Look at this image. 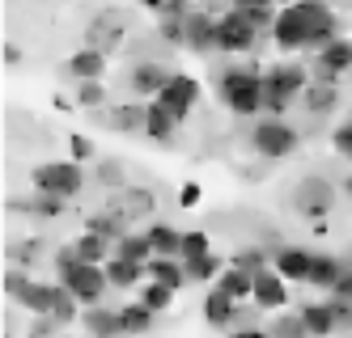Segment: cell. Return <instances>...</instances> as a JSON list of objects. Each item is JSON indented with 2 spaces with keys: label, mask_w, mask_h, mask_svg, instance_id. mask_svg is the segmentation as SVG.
Returning a JSON list of instances; mask_svg holds the SVG:
<instances>
[{
  "label": "cell",
  "mask_w": 352,
  "mask_h": 338,
  "mask_svg": "<svg viewBox=\"0 0 352 338\" xmlns=\"http://www.w3.org/2000/svg\"><path fill=\"white\" fill-rule=\"evenodd\" d=\"M102 123L111 132H144V101H128V106H111V114H102Z\"/></svg>",
  "instance_id": "obj_24"
},
{
  "label": "cell",
  "mask_w": 352,
  "mask_h": 338,
  "mask_svg": "<svg viewBox=\"0 0 352 338\" xmlns=\"http://www.w3.org/2000/svg\"><path fill=\"white\" fill-rule=\"evenodd\" d=\"M166 9H187V0H170V5Z\"/></svg>",
  "instance_id": "obj_52"
},
{
  "label": "cell",
  "mask_w": 352,
  "mask_h": 338,
  "mask_svg": "<svg viewBox=\"0 0 352 338\" xmlns=\"http://www.w3.org/2000/svg\"><path fill=\"white\" fill-rule=\"evenodd\" d=\"M17 64H21V47L5 43V68H17Z\"/></svg>",
  "instance_id": "obj_50"
},
{
  "label": "cell",
  "mask_w": 352,
  "mask_h": 338,
  "mask_svg": "<svg viewBox=\"0 0 352 338\" xmlns=\"http://www.w3.org/2000/svg\"><path fill=\"white\" fill-rule=\"evenodd\" d=\"M81 326L89 334H123L119 309H81Z\"/></svg>",
  "instance_id": "obj_27"
},
{
  "label": "cell",
  "mask_w": 352,
  "mask_h": 338,
  "mask_svg": "<svg viewBox=\"0 0 352 338\" xmlns=\"http://www.w3.org/2000/svg\"><path fill=\"white\" fill-rule=\"evenodd\" d=\"M77 254H81V263H107V258H111V237L85 228L81 237H77Z\"/></svg>",
  "instance_id": "obj_31"
},
{
  "label": "cell",
  "mask_w": 352,
  "mask_h": 338,
  "mask_svg": "<svg viewBox=\"0 0 352 338\" xmlns=\"http://www.w3.org/2000/svg\"><path fill=\"white\" fill-rule=\"evenodd\" d=\"M217 89H221V101L234 114H259L263 110V76H259V68H225Z\"/></svg>",
  "instance_id": "obj_2"
},
{
  "label": "cell",
  "mask_w": 352,
  "mask_h": 338,
  "mask_svg": "<svg viewBox=\"0 0 352 338\" xmlns=\"http://www.w3.org/2000/svg\"><path fill=\"white\" fill-rule=\"evenodd\" d=\"M331 148L340 152V157H352V123H340L336 136H331Z\"/></svg>",
  "instance_id": "obj_44"
},
{
  "label": "cell",
  "mask_w": 352,
  "mask_h": 338,
  "mask_svg": "<svg viewBox=\"0 0 352 338\" xmlns=\"http://www.w3.org/2000/svg\"><path fill=\"white\" fill-rule=\"evenodd\" d=\"M331 313H336V322H340V330H352V296H340V292H331Z\"/></svg>",
  "instance_id": "obj_42"
},
{
  "label": "cell",
  "mask_w": 352,
  "mask_h": 338,
  "mask_svg": "<svg viewBox=\"0 0 352 338\" xmlns=\"http://www.w3.org/2000/svg\"><path fill=\"white\" fill-rule=\"evenodd\" d=\"M199 199H204V191H199V182H183V191H179V207H195Z\"/></svg>",
  "instance_id": "obj_47"
},
{
  "label": "cell",
  "mask_w": 352,
  "mask_h": 338,
  "mask_svg": "<svg viewBox=\"0 0 352 338\" xmlns=\"http://www.w3.org/2000/svg\"><path fill=\"white\" fill-rule=\"evenodd\" d=\"M301 317H306V326H310V334H336L340 330V322H336V313H331V304L327 300H310L306 309H301Z\"/></svg>",
  "instance_id": "obj_32"
},
{
  "label": "cell",
  "mask_w": 352,
  "mask_h": 338,
  "mask_svg": "<svg viewBox=\"0 0 352 338\" xmlns=\"http://www.w3.org/2000/svg\"><path fill=\"white\" fill-rule=\"evenodd\" d=\"M26 283H30V275H26V271H9V275H5V292L17 300V292L26 288Z\"/></svg>",
  "instance_id": "obj_48"
},
{
  "label": "cell",
  "mask_w": 352,
  "mask_h": 338,
  "mask_svg": "<svg viewBox=\"0 0 352 338\" xmlns=\"http://www.w3.org/2000/svg\"><path fill=\"white\" fill-rule=\"evenodd\" d=\"M340 72H352V43L331 38L327 47L314 51V81H336Z\"/></svg>",
  "instance_id": "obj_11"
},
{
  "label": "cell",
  "mask_w": 352,
  "mask_h": 338,
  "mask_svg": "<svg viewBox=\"0 0 352 338\" xmlns=\"http://www.w3.org/2000/svg\"><path fill=\"white\" fill-rule=\"evenodd\" d=\"M77 263H81V254H77V241H72V245H64V250L56 254V275L72 271V267H77Z\"/></svg>",
  "instance_id": "obj_45"
},
{
  "label": "cell",
  "mask_w": 352,
  "mask_h": 338,
  "mask_svg": "<svg viewBox=\"0 0 352 338\" xmlns=\"http://www.w3.org/2000/svg\"><path fill=\"white\" fill-rule=\"evenodd\" d=\"M344 191H348V199H352V173H348V182H344Z\"/></svg>",
  "instance_id": "obj_53"
},
{
  "label": "cell",
  "mask_w": 352,
  "mask_h": 338,
  "mask_svg": "<svg viewBox=\"0 0 352 338\" xmlns=\"http://www.w3.org/2000/svg\"><path fill=\"white\" fill-rule=\"evenodd\" d=\"M208 5H221V0H208Z\"/></svg>",
  "instance_id": "obj_56"
},
{
  "label": "cell",
  "mask_w": 352,
  "mask_h": 338,
  "mask_svg": "<svg viewBox=\"0 0 352 338\" xmlns=\"http://www.w3.org/2000/svg\"><path fill=\"white\" fill-rule=\"evenodd\" d=\"M119 317H123V334H144L148 326H153V309H148L144 300H132V304L119 309Z\"/></svg>",
  "instance_id": "obj_36"
},
{
  "label": "cell",
  "mask_w": 352,
  "mask_h": 338,
  "mask_svg": "<svg viewBox=\"0 0 352 338\" xmlns=\"http://www.w3.org/2000/svg\"><path fill=\"white\" fill-rule=\"evenodd\" d=\"M187 263V275H191V283H217V275L225 271V263L208 250V254H195V258H183Z\"/></svg>",
  "instance_id": "obj_29"
},
{
  "label": "cell",
  "mask_w": 352,
  "mask_h": 338,
  "mask_svg": "<svg viewBox=\"0 0 352 338\" xmlns=\"http://www.w3.org/2000/svg\"><path fill=\"white\" fill-rule=\"evenodd\" d=\"M301 101H306L310 114H331L340 106V89H336V81H310L301 89Z\"/></svg>",
  "instance_id": "obj_21"
},
{
  "label": "cell",
  "mask_w": 352,
  "mask_h": 338,
  "mask_svg": "<svg viewBox=\"0 0 352 338\" xmlns=\"http://www.w3.org/2000/svg\"><path fill=\"white\" fill-rule=\"evenodd\" d=\"M344 267H348V263H340V258H331V254H314L310 279H306V283H314V288H327V292H331V288H336V279L344 275Z\"/></svg>",
  "instance_id": "obj_25"
},
{
  "label": "cell",
  "mask_w": 352,
  "mask_h": 338,
  "mask_svg": "<svg viewBox=\"0 0 352 338\" xmlns=\"http://www.w3.org/2000/svg\"><path fill=\"white\" fill-rule=\"evenodd\" d=\"M263 334H272V338H306L310 326H306V317H301V309H297V313H285V309H280V313L263 326Z\"/></svg>",
  "instance_id": "obj_28"
},
{
  "label": "cell",
  "mask_w": 352,
  "mask_h": 338,
  "mask_svg": "<svg viewBox=\"0 0 352 338\" xmlns=\"http://www.w3.org/2000/svg\"><path fill=\"white\" fill-rule=\"evenodd\" d=\"M331 292H340V296H352V267H344V275L336 279V288Z\"/></svg>",
  "instance_id": "obj_49"
},
{
  "label": "cell",
  "mask_w": 352,
  "mask_h": 338,
  "mask_svg": "<svg viewBox=\"0 0 352 338\" xmlns=\"http://www.w3.org/2000/svg\"><path fill=\"white\" fill-rule=\"evenodd\" d=\"M238 304H242V300H234L230 292L221 288V283H212L199 309H204V322H208V326H217V330H230V326H234V317H238Z\"/></svg>",
  "instance_id": "obj_15"
},
{
  "label": "cell",
  "mask_w": 352,
  "mask_h": 338,
  "mask_svg": "<svg viewBox=\"0 0 352 338\" xmlns=\"http://www.w3.org/2000/svg\"><path fill=\"white\" fill-rule=\"evenodd\" d=\"M115 212H123L132 224L136 220H144V216H153L157 212V195L148 191V186H123V191H115Z\"/></svg>",
  "instance_id": "obj_14"
},
{
  "label": "cell",
  "mask_w": 352,
  "mask_h": 338,
  "mask_svg": "<svg viewBox=\"0 0 352 338\" xmlns=\"http://www.w3.org/2000/svg\"><path fill=\"white\" fill-rule=\"evenodd\" d=\"M123 34H128V13L123 9H102L89 25H85V47H98V51H119Z\"/></svg>",
  "instance_id": "obj_8"
},
{
  "label": "cell",
  "mask_w": 352,
  "mask_h": 338,
  "mask_svg": "<svg viewBox=\"0 0 352 338\" xmlns=\"http://www.w3.org/2000/svg\"><path fill=\"white\" fill-rule=\"evenodd\" d=\"M60 279L68 283L72 292H77L81 304H98V300H102V292H107V283H111L107 263H77L72 271H64Z\"/></svg>",
  "instance_id": "obj_9"
},
{
  "label": "cell",
  "mask_w": 352,
  "mask_h": 338,
  "mask_svg": "<svg viewBox=\"0 0 352 338\" xmlns=\"http://www.w3.org/2000/svg\"><path fill=\"white\" fill-rule=\"evenodd\" d=\"M68 72L77 76V81H94V76H102V72H107V51H98V47H81V51H72Z\"/></svg>",
  "instance_id": "obj_22"
},
{
  "label": "cell",
  "mask_w": 352,
  "mask_h": 338,
  "mask_svg": "<svg viewBox=\"0 0 352 338\" xmlns=\"http://www.w3.org/2000/svg\"><path fill=\"white\" fill-rule=\"evenodd\" d=\"M310 85V72L301 64H280L263 76V110L267 114H285L293 106V97H301V89Z\"/></svg>",
  "instance_id": "obj_3"
},
{
  "label": "cell",
  "mask_w": 352,
  "mask_h": 338,
  "mask_svg": "<svg viewBox=\"0 0 352 338\" xmlns=\"http://www.w3.org/2000/svg\"><path fill=\"white\" fill-rule=\"evenodd\" d=\"M148 241H153V254H174V258H183V232L179 228H170V224H148Z\"/></svg>",
  "instance_id": "obj_30"
},
{
  "label": "cell",
  "mask_w": 352,
  "mask_h": 338,
  "mask_svg": "<svg viewBox=\"0 0 352 338\" xmlns=\"http://www.w3.org/2000/svg\"><path fill=\"white\" fill-rule=\"evenodd\" d=\"M348 161H352V157H348Z\"/></svg>",
  "instance_id": "obj_57"
},
{
  "label": "cell",
  "mask_w": 352,
  "mask_h": 338,
  "mask_svg": "<svg viewBox=\"0 0 352 338\" xmlns=\"http://www.w3.org/2000/svg\"><path fill=\"white\" fill-rule=\"evenodd\" d=\"M336 207V186L327 178L310 173V178H301L297 182V191H293V212L297 216H306V220H322L327 212Z\"/></svg>",
  "instance_id": "obj_7"
},
{
  "label": "cell",
  "mask_w": 352,
  "mask_h": 338,
  "mask_svg": "<svg viewBox=\"0 0 352 338\" xmlns=\"http://www.w3.org/2000/svg\"><path fill=\"white\" fill-rule=\"evenodd\" d=\"M157 101L183 123V119L191 114V106L199 101V81H195V76H187V72H174V76H170V85L157 93Z\"/></svg>",
  "instance_id": "obj_10"
},
{
  "label": "cell",
  "mask_w": 352,
  "mask_h": 338,
  "mask_svg": "<svg viewBox=\"0 0 352 338\" xmlns=\"http://www.w3.org/2000/svg\"><path fill=\"white\" fill-rule=\"evenodd\" d=\"M115 254H123V258H136V263H148L153 258V241H148V232H123V237L115 241Z\"/></svg>",
  "instance_id": "obj_33"
},
{
  "label": "cell",
  "mask_w": 352,
  "mask_h": 338,
  "mask_svg": "<svg viewBox=\"0 0 352 338\" xmlns=\"http://www.w3.org/2000/svg\"><path fill=\"white\" fill-rule=\"evenodd\" d=\"M191 51H212L217 47V17L212 13H187V43Z\"/></svg>",
  "instance_id": "obj_19"
},
{
  "label": "cell",
  "mask_w": 352,
  "mask_h": 338,
  "mask_svg": "<svg viewBox=\"0 0 352 338\" xmlns=\"http://www.w3.org/2000/svg\"><path fill=\"white\" fill-rule=\"evenodd\" d=\"M140 300H144L148 309H153V313H166L170 300H174V288H170V283H162V279H144Z\"/></svg>",
  "instance_id": "obj_37"
},
{
  "label": "cell",
  "mask_w": 352,
  "mask_h": 338,
  "mask_svg": "<svg viewBox=\"0 0 352 338\" xmlns=\"http://www.w3.org/2000/svg\"><path fill=\"white\" fill-rule=\"evenodd\" d=\"M81 186H85V169L72 157L68 161H47V165L34 169V191H52V195L72 199V195H81Z\"/></svg>",
  "instance_id": "obj_6"
},
{
  "label": "cell",
  "mask_w": 352,
  "mask_h": 338,
  "mask_svg": "<svg viewBox=\"0 0 352 338\" xmlns=\"http://www.w3.org/2000/svg\"><path fill=\"white\" fill-rule=\"evenodd\" d=\"M234 5H250V0H234Z\"/></svg>",
  "instance_id": "obj_54"
},
{
  "label": "cell",
  "mask_w": 352,
  "mask_h": 338,
  "mask_svg": "<svg viewBox=\"0 0 352 338\" xmlns=\"http://www.w3.org/2000/svg\"><path fill=\"white\" fill-rule=\"evenodd\" d=\"M107 275H111V288H136V283L148 275V267H144V263H136V258L111 254V258H107Z\"/></svg>",
  "instance_id": "obj_20"
},
{
  "label": "cell",
  "mask_w": 352,
  "mask_h": 338,
  "mask_svg": "<svg viewBox=\"0 0 352 338\" xmlns=\"http://www.w3.org/2000/svg\"><path fill=\"white\" fill-rule=\"evenodd\" d=\"M348 267H352V250H348Z\"/></svg>",
  "instance_id": "obj_55"
},
{
  "label": "cell",
  "mask_w": 352,
  "mask_h": 338,
  "mask_svg": "<svg viewBox=\"0 0 352 338\" xmlns=\"http://www.w3.org/2000/svg\"><path fill=\"white\" fill-rule=\"evenodd\" d=\"M322 17H331V9H327L322 0H297V5H285L280 13H276V21H272V43L280 51H301L310 43V30Z\"/></svg>",
  "instance_id": "obj_1"
},
{
  "label": "cell",
  "mask_w": 352,
  "mask_h": 338,
  "mask_svg": "<svg viewBox=\"0 0 352 338\" xmlns=\"http://www.w3.org/2000/svg\"><path fill=\"white\" fill-rule=\"evenodd\" d=\"M212 250V237L204 228H187L183 232V258H195V254H208Z\"/></svg>",
  "instance_id": "obj_39"
},
{
  "label": "cell",
  "mask_w": 352,
  "mask_h": 338,
  "mask_svg": "<svg viewBox=\"0 0 352 338\" xmlns=\"http://www.w3.org/2000/svg\"><path fill=\"white\" fill-rule=\"evenodd\" d=\"M250 304H255V309H285L289 304V279L276 267L255 271V292H250Z\"/></svg>",
  "instance_id": "obj_12"
},
{
  "label": "cell",
  "mask_w": 352,
  "mask_h": 338,
  "mask_svg": "<svg viewBox=\"0 0 352 338\" xmlns=\"http://www.w3.org/2000/svg\"><path fill=\"white\" fill-rule=\"evenodd\" d=\"M157 34H162V43H170V47H183V43H187V9H166Z\"/></svg>",
  "instance_id": "obj_34"
},
{
  "label": "cell",
  "mask_w": 352,
  "mask_h": 338,
  "mask_svg": "<svg viewBox=\"0 0 352 338\" xmlns=\"http://www.w3.org/2000/svg\"><path fill=\"white\" fill-rule=\"evenodd\" d=\"M170 68L166 64H153V60H144V64H136L132 72H128V85H132V93L136 97H157L166 85H170Z\"/></svg>",
  "instance_id": "obj_13"
},
{
  "label": "cell",
  "mask_w": 352,
  "mask_h": 338,
  "mask_svg": "<svg viewBox=\"0 0 352 338\" xmlns=\"http://www.w3.org/2000/svg\"><path fill=\"white\" fill-rule=\"evenodd\" d=\"M217 283H221V288L230 292L234 300H242V304H246V300H250V292H255V271H246V267L230 263V267L217 275Z\"/></svg>",
  "instance_id": "obj_23"
},
{
  "label": "cell",
  "mask_w": 352,
  "mask_h": 338,
  "mask_svg": "<svg viewBox=\"0 0 352 338\" xmlns=\"http://www.w3.org/2000/svg\"><path fill=\"white\" fill-rule=\"evenodd\" d=\"M238 9H246V17L255 21L259 30H263V25L272 30V21H276V9H272V0H250V5H238Z\"/></svg>",
  "instance_id": "obj_41"
},
{
  "label": "cell",
  "mask_w": 352,
  "mask_h": 338,
  "mask_svg": "<svg viewBox=\"0 0 352 338\" xmlns=\"http://www.w3.org/2000/svg\"><path fill=\"white\" fill-rule=\"evenodd\" d=\"M234 263H238V267H246V271H263V267H267V258H263V250L246 245V250H238V254H234Z\"/></svg>",
  "instance_id": "obj_43"
},
{
  "label": "cell",
  "mask_w": 352,
  "mask_h": 338,
  "mask_svg": "<svg viewBox=\"0 0 352 338\" xmlns=\"http://www.w3.org/2000/svg\"><path fill=\"white\" fill-rule=\"evenodd\" d=\"M310 263H314V254H310V250H297V245L276 250V258H272V267L280 271L289 283H306V279H310Z\"/></svg>",
  "instance_id": "obj_18"
},
{
  "label": "cell",
  "mask_w": 352,
  "mask_h": 338,
  "mask_svg": "<svg viewBox=\"0 0 352 338\" xmlns=\"http://www.w3.org/2000/svg\"><path fill=\"white\" fill-rule=\"evenodd\" d=\"M98 182H102L107 191H123V161H98Z\"/></svg>",
  "instance_id": "obj_40"
},
{
  "label": "cell",
  "mask_w": 352,
  "mask_h": 338,
  "mask_svg": "<svg viewBox=\"0 0 352 338\" xmlns=\"http://www.w3.org/2000/svg\"><path fill=\"white\" fill-rule=\"evenodd\" d=\"M144 267H148V279H162V283H170L174 292H183L187 283H191V275H187V263H183V258H174V254H153Z\"/></svg>",
  "instance_id": "obj_17"
},
{
  "label": "cell",
  "mask_w": 352,
  "mask_h": 338,
  "mask_svg": "<svg viewBox=\"0 0 352 338\" xmlns=\"http://www.w3.org/2000/svg\"><path fill=\"white\" fill-rule=\"evenodd\" d=\"M68 152H72V161H89L94 157V140L89 136H72L68 140Z\"/></svg>",
  "instance_id": "obj_46"
},
{
  "label": "cell",
  "mask_w": 352,
  "mask_h": 338,
  "mask_svg": "<svg viewBox=\"0 0 352 338\" xmlns=\"http://www.w3.org/2000/svg\"><path fill=\"white\" fill-rule=\"evenodd\" d=\"M128 216H123V212H115V207H111V212H98V216H89V224L85 228H94V232H102V237H111V241H119L123 237V232H128Z\"/></svg>",
  "instance_id": "obj_35"
},
{
  "label": "cell",
  "mask_w": 352,
  "mask_h": 338,
  "mask_svg": "<svg viewBox=\"0 0 352 338\" xmlns=\"http://www.w3.org/2000/svg\"><path fill=\"white\" fill-rule=\"evenodd\" d=\"M140 5H144V9H153V13H166L170 0H140Z\"/></svg>",
  "instance_id": "obj_51"
},
{
  "label": "cell",
  "mask_w": 352,
  "mask_h": 338,
  "mask_svg": "<svg viewBox=\"0 0 352 338\" xmlns=\"http://www.w3.org/2000/svg\"><path fill=\"white\" fill-rule=\"evenodd\" d=\"M52 296H56V283H38V279H30L26 288L17 292V304L30 309V313H52Z\"/></svg>",
  "instance_id": "obj_26"
},
{
  "label": "cell",
  "mask_w": 352,
  "mask_h": 338,
  "mask_svg": "<svg viewBox=\"0 0 352 338\" xmlns=\"http://www.w3.org/2000/svg\"><path fill=\"white\" fill-rule=\"evenodd\" d=\"M250 144H255L259 157H267V161H285V157H293V152H297L301 132H297L293 123H285V114H272V119L255 123V132H250Z\"/></svg>",
  "instance_id": "obj_4"
},
{
  "label": "cell",
  "mask_w": 352,
  "mask_h": 338,
  "mask_svg": "<svg viewBox=\"0 0 352 338\" xmlns=\"http://www.w3.org/2000/svg\"><path fill=\"white\" fill-rule=\"evenodd\" d=\"M174 132H179V119H174L157 97H144V136L157 140V144H170Z\"/></svg>",
  "instance_id": "obj_16"
},
{
  "label": "cell",
  "mask_w": 352,
  "mask_h": 338,
  "mask_svg": "<svg viewBox=\"0 0 352 338\" xmlns=\"http://www.w3.org/2000/svg\"><path fill=\"white\" fill-rule=\"evenodd\" d=\"M259 38V25L246 17V9H230L217 17V51L225 56H246Z\"/></svg>",
  "instance_id": "obj_5"
},
{
  "label": "cell",
  "mask_w": 352,
  "mask_h": 338,
  "mask_svg": "<svg viewBox=\"0 0 352 338\" xmlns=\"http://www.w3.org/2000/svg\"><path fill=\"white\" fill-rule=\"evenodd\" d=\"M77 106H107V85L102 76H94V81H77Z\"/></svg>",
  "instance_id": "obj_38"
}]
</instances>
